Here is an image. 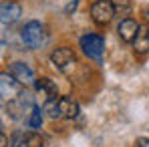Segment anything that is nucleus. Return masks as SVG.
Listing matches in <instances>:
<instances>
[{"instance_id": "20", "label": "nucleus", "mask_w": 149, "mask_h": 147, "mask_svg": "<svg viewBox=\"0 0 149 147\" xmlns=\"http://www.w3.org/2000/svg\"><path fill=\"white\" fill-rule=\"evenodd\" d=\"M74 8H77V0H74L73 4H69V6H67V12H71V10H74Z\"/></svg>"}, {"instance_id": "9", "label": "nucleus", "mask_w": 149, "mask_h": 147, "mask_svg": "<svg viewBox=\"0 0 149 147\" xmlns=\"http://www.w3.org/2000/svg\"><path fill=\"white\" fill-rule=\"evenodd\" d=\"M139 28L141 24L137 22V20H133V18H123L119 26H117V34H119V38L123 40V42H133L135 40V36H137V32H139Z\"/></svg>"}, {"instance_id": "16", "label": "nucleus", "mask_w": 149, "mask_h": 147, "mask_svg": "<svg viewBox=\"0 0 149 147\" xmlns=\"http://www.w3.org/2000/svg\"><path fill=\"white\" fill-rule=\"evenodd\" d=\"M111 2L115 8V14H121L127 18V14L131 12V0H111Z\"/></svg>"}, {"instance_id": "13", "label": "nucleus", "mask_w": 149, "mask_h": 147, "mask_svg": "<svg viewBox=\"0 0 149 147\" xmlns=\"http://www.w3.org/2000/svg\"><path fill=\"white\" fill-rule=\"evenodd\" d=\"M58 105H61V113H63V119H74L79 115V103L73 97H61L58 99Z\"/></svg>"}, {"instance_id": "1", "label": "nucleus", "mask_w": 149, "mask_h": 147, "mask_svg": "<svg viewBox=\"0 0 149 147\" xmlns=\"http://www.w3.org/2000/svg\"><path fill=\"white\" fill-rule=\"evenodd\" d=\"M36 105H34V97H32V93L30 91H20L16 97L12 99V101H8V115L14 119V121H20V119H28L30 117V113H32V109H34Z\"/></svg>"}, {"instance_id": "15", "label": "nucleus", "mask_w": 149, "mask_h": 147, "mask_svg": "<svg viewBox=\"0 0 149 147\" xmlns=\"http://www.w3.org/2000/svg\"><path fill=\"white\" fill-rule=\"evenodd\" d=\"M42 115H45V111L36 105L34 109H32V113H30V117L26 119V125L32 129V131H36V129H40V125H42Z\"/></svg>"}, {"instance_id": "17", "label": "nucleus", "mask_w": 149, "mask_h": 147, "mask_svg": "<svg viewBox=\"0 0 149 147\" xmlns=\"http://www.w3.org/2000/svg\"><path fill=\"white\" fill-rule=\"evenodd\" d=\"M135 147H149V139H145V137L137 139V141H135Z\"/></svg>"}, {"instance_id": "11", "label": "nucleus", "mask_w": 149, "mask_h": 147, "mask_svg": "<svg viewBox=\"0 0 149 147\" xmlns=\"http://www.w3.org/2000/svg\"><path fill=\"white\" fill-rule=\"evenodd\" d=\"M133 50L137 56H143L149 52V26H141L135 40H133Z\"/></svg>"}, {"instance_id": "12", "label": "nucleus", "mask_w": 149, "mask_h": 147, "mask_svg": "<svg viewBox=\"0 0 149 147\" xmlns=\"http://www.w3.org/2000/svg\"><path fill=\"white\" fill-rule=\"evenodd\" d=\"M34 89L40 93V95H45L47 99H52V97H58L56 93H58V89H56V85H54V81H50L49 77H42V79H36L34 81Z\"/></svg>"}, {"instance_id": "2", "label": "nucleus", "mask_w": 149, "mask_h": 147, "mask_svg": "<svg viewBox=\"0 0 149 147\" xmlns=\"http://www.w3.org/2000/svg\"><path fill=\"white\" fill-rule=\"evenodd\" d=\"M20 38L24 42V47L28 49H40L47 40V32H45V26L40 24L38 20H30L22 26L20 30Z\"/></svg>"}, {"instance_id": "8", "label": "nucleus", "mask_w": 149, "mask_h": 147, "mask_svg": "<svg viewBox=\"0 0 149 147\" xmlns=\"http://www.w3.org/2000/svg\"><path fill=\"white\" fill-rule=\"evenodd\" d=\"M8 73L12 75L20 85H34V73H32V69L26 63H22V61L12 63L10 69H8Z\"/></svg>"}, {"instance_id": "3", "label": "nucleus", "mask_w": 149, "mask_h": 147, "mask_svg": "<svg viewBox=\"0 0 149 147\" xmlns=\"http://www.w3.org/2000/svg\"><path fill=\"white\" fill-rule=\"evenodd\" d=\"M81 49H83V52H85L89 59L101 61L103 54H105V38H103L101 34L89 32V34L81 36Z\"/></svg>"}, {"instance_id": "19", "label": "nucleus", "mask_w": 149, "mask_h": 147, "mask_svg": "<svg viewBox=\"0 0 149 147\" xmlns=\"http://www.w3.org/2000/svg\"><path fill=\"white\" fill-rule=\"evenodd\" d=\"M143 16H145V20L149 22V4L145 6V10H143Z\"/></svg>"}, {"instance_id": "14", "label": "nucleus", "mask_w": 149, "mask_h": 147, "mask_svg": "<svg viewBox=\"0 0 149 147\" xmlns=\"http://www.w3.org/2000/svg\"><path fill=\"white\" fill-rule=\"evenodd\" d=\"M58 99H61V97L47 99V101H45V105H42V111H45V115H47L49 119H52V121H56V119H63V113H61Z\"/></svg>"}, {"instance_id": "18", "label": "nucleus", "mask_w": 149, "mask_h": 147, "mask_svg": "<svg viewBox=\"0 0 149 147\" xmlns=\"http://www.w3.org/2000/svg\"><path fill=\"white\" fill-rule=\"evenodd\" d=\"M0 147H8V143H6V135H4V133H0Z\"/></svg>"}, {"instance_id": "4", "label": "nucleus", "mask_w": 149, "mask_h": 147, "mask_svg": "<svg viewBox=\"0 0 149 147\" xmlns=\"http://www.w3.org/2000/svg\"><path fill=\"white\" fill-rule=\"evenodd\" d=\"M115 16V8H113V2L111 0H95L91 4V18L93 22L99 26L109 24Z\"/></svg>"}, {"instance_id": "6", "label": "nucleus", "mask_w": 149, "mask_h": 147, "mask_svg": "<svg viewBox=\"0 0 149 147\" xmlns=\"http://www.w3.org/2000/svg\"><path fill=\"white\" fill-rule=\"evenodd\" d=\"M12 147H42V137L36 131H14L10 137Z\"/></svg>"}, {"instance_id": "5", "label": "nucleus", "mask_w": 149, "mask_h": 147, "mask_svg": "<svg viewBox=\"0 0 149 147\" xmlns=\"http://www.w3.org/2000/svg\"><path fill=\"white\" fill-rule=\"evenodd\" d=\"M50 63H52L58 71L67 73L74 65V52L69 49V47H58V49H54L50 52Z\"/></svg>"}, {"instance_id": "7", "label": "nucleus", "mask_w": 149, "mask_h": 147, "mask_svg": "<svg viewBox=\"0 0 149 147\" xmlns=\"http://www.w3.org/2000/svg\"><path fill=\"white\" fill-rule=\"evenodd\" d=\"M0 91H2V99L4 101H12L22 89H20V83L10 73H2L0 75Z\"/></svg>"}, {"instance_id": "10", "label": "nucleus", "mask_w": 149, "mask_h": 147, "mask_svg": "<svg viewBox=\"0 0 149 147\" xmlns=\"http://www.w3.org/2000/svg\"><path fill=\"white\" fill-rule=\"evenodd\" d=\"M22 14V6L18 2H10V0H4L0 4V16H2V22H14L18 20V16Z\"/></svg>"}]
</instances>
